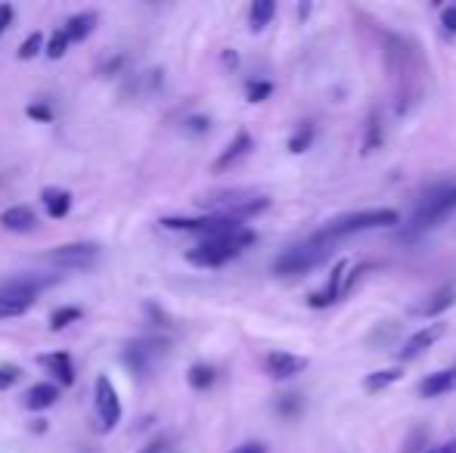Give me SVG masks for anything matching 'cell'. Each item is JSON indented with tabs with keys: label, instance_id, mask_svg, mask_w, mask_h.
Returning <instances> with one entry per match:
<instances>
[{
	"label": "cell",
	"instance_id": "1",
	"mask_svg": "<svg viewBox=\"0 0 456 453\" xmlns=\"http://www.w3.org/2000/svg\"><path fill=\"white\" fill-rule=\"evenodd\" d=\"M255 242V233L248 227H240L233 233L215 236V239H202L186 252V261L192 267H224L227 261L240 258L248 246Z\"/></svg>",
	"mask_w": 456,
	"mask_h": 453
},
{
	"label": "cell",
	"instance_id": "2",
	"mask_svg": "<svg viewBox=\"0 0 456 453\" xmlns=\"http://www.w3.org/2000/svg\"><path fill=\"white\" fill-rule=\"evenodd\" d=\"M397 224H401V214H397L395 208H363V212H351V214H342V218L330 221L317 236L323 242H336L351 233H366V230H382V227H397Z\"/></svg>",
	"mask_w": 456,
	"mask_h": 453
},
{
	"label": "cell",
	"instance_id": "3",
	"mask_svg": "<svg viewBox=\"0 0 456 453\" xmlns=\"http://www.w3.org/2000/svg\"><path fill=\"white\" fill-rule=\"evenodd\" d=\"M205 208H211L221 218H233V221H248L255 214L267 212L271 208V199L261 193H252V190H224V193H215L211 199H202Z\"/></svg>",
	"mask_w": 456,
	"mask_h": 453
},
{
	"label": "cell",
	"instance_id": "4",
	"mask_svg": "<svg viewBox=\"0 0 456 453\" xmlns=\"http://www.w3.org/2000/svg\"><path fill=\"white\" fill-rule=\"evenodd\" d=\"M330 258V242H323L320 236H311L301 246H292L273 261L271 271L276 277H301V273H311L314 267H320Z\"/></svg>",
	"mask_w": 456,
	"mask_h": 453
},
{
	"label": "cell",
	"instance_id": "5",
	"mask_svg": "<svg viewBox=\"0 0 456 453\" xmlns=\"http://www.w3.org/2000/svg\"><path fill=\"white\" fill-rule=\"evenodd\" d=\"M94 413H96V429L100 435H112L121 423V398H118V388L112 385L106 373L96 376L94 382Z\"/></svg>",
	"mask_w": 456,
	"mask_h": 453
},
{
	"label": "cell",
	"instance_id": "6",
	"mask_svg": "<svg viewBox=\"0 0 456 453\" xmlns=\"http://www.w3.org/2000/svg\"><path fill=\"white\" fill-rule=\"evenodd\" d=\"M168 348L171 344L165 339H134V342L125 344L121 360H125V367L131 369L134 376H150L159 357L168 354Z\"/></svg>",
	"mask_w": 456,
	"mask_h": 453
},
{
	"label": "cell",
	"instance_id": "7",
	"mask_svg": "<svg viewBox=\"0 0 456 453\" xmlns=\"http://www.w3.org/2000/svg\"><path fill=\"white\" fill-rule=\"evenodd\" d=\"M96 258H100L96 242H66V246H56L44 255L47 264L62 267V271H87V267L96 264Z\"/></svg>",
	"mask_w": 456,
	"mask_h": 453
},
{
	"label": "cell",
	"instance_id": "8",
	"mask_svg": "<svg viewBox=\"0 0 456 453\" xmlns=\"http://www.w3.org/2000/svg\"><path fill=\"white\" fill-rule=\"evenodd\" d=\"M447 333V323H428V327H422L419 333H413L407 342L397 348V360L401 363H410V360H419L422 354H426L428 348H435V342L441 339V336Z\"/></svg>",
	"mask_w": 456,
	"mask_h": 453
},
{
	"label": "cell",
	"instance_id": "9",
	"mask_svg": "<svg viewBox=\"0 0 456 453\" xmlns=\"http://www.w3.org/2000/svg\"><path fill=\"white\" fill-rule=\"evenodd\" d=\"M56 277H12L0 283V298H12V302H28L35 304L37 292L50 289Z\"/></svg>",
	"mask_w": 456,
	"mask_h": 453
},
{
	"label": "cell",
	"instance_id": "10",
	"mask_svg": "<svg viewBox=\"0 0 456 453\" xmlns=\"http://www.w3.org/2000/svg\"><path fill=\"white\" fill-rule=\"evenodd\" d=\"M305 369H307V357L289 354V351H271V354L265 357V373L276 382L295 379V376L305 373Z\"/></svg>",
	"mask_w": 456,
	"mask_h": 453
},
{
	"label": "cell",
	"instance_id": "11",
	"mask_svg": "<svg viewBox=\"0 0 456 453\" xmlns=\"http://www.w3.org/2000/svg\"><path fill=\"white\" fill-rule=\"evenodd\" d=\"M456 212V187L451 190H444V193H438V196H432V199L422 206V212L416 214V230H426V227H435L438 221H444L447 214Z\"/></svg>",
	"mask_w": 456,
	"mask_h": 453
},
{
	"label": "cell",
	"instance_id": "12",
	"mask_svg": "<svg viewBox=\"0 0 456 453\" xmlns=\"http://www.w3.org/2000/svg\"><path fill=\"white\" fill-rule=\"evenodd\" d=\"M348 271H351V264L348 261H338L336 267H332V273H330V279H326V286L320 292H314L311 298H307V304L311 308H330L332 302H338V298L345 295V283H348Z\"/></svg>",
	"mask_w": 456,
	"mask_h": 453
},
{
	"label": "cell",
	"instance_id": "13",
	"mask_svg": "<svg viewBox=\"0 0 456 453\" xmlns=\"http://www.w3.org/2000/svg\"><path fill=\"white\" fill-rule=\"evenodd\" d=\"M37 363L53 376L60 385H75V360L69 351H50V354H37Z\"/></svg>",
	"mask_w": 456,
	"mask_h": 453
},
{
	"label": "cell",
	"instance_id": "14",
	"mask_svg": "<svg viewBox=\"0 0 456 453\" xmlns=\"http://www.w3.org/2000/svg\"><path fill=\"white\" fill-rule=\"evenodd\" d=\"M255 150V140H252V133L248 131H236L233 133V140L227 143V150L221 152V156L215 158V171H227V168H233L240 158H246L248 152Z\"/></svg>",
	"mask_w": 456,
	"mask_h": 453
},
{
	"label": "cell",
	"instance_id": "15",
	"mask_svg": "<svg viewBox=\"0 0 456 453\" xmlns=\"http://www.w3.org/2000/svg\"><path fill=\"white\" fill-rule=\"evenodd\" d=\"M56 400H60V385H53V382H35V385L22 394V407L31 413L47 410V407H53Z\"/></svg>",
	"mask_w": 456,
	"mask_h": 453
},
{
	"label": "cell",
	"instance_id": "16",
	"mask_svg": "<svg viewBox=\"0 0 456 453\" xmlns=\"http://www.w3.org/2000/svg\"><path fill=\"white\" fill-rule=\"evenodd\" d=\"M456 392V367L438 369V373H428L419 382V394L422 398H441V394Z\"/></svg>",
	"mask_w": 456,
	"mask_h": 453
},
{
	"label": "cell",
	"instance_id": "17",
	"mask_svg": "<svg viewBox=\"0 0 456 453\" xmlns=\"http://www.w3.org/2000/svg\"><path fill=\"white\" fill-rule=\"evenodd\" d=\"M35 224H37V218L28 206H10L0 212V227H4L6 233H31Z\"/></svg>",
	"mask_w": 456,
	"mask_h": 453
},
{
	"label": "cell",
	"instance_id": "18",
	"mask_svg": "<svg viewBox=\"0 0 456 453\" xmlns=\"http://www.w3.org/2000/svg\"><path fill=\"white\" fill-rule=\"evenodd\" d=\"M456 304V286H444V289H438L435 295H428L422 304H416L413 308V314L416 317H441L444 311H451Z\"/></svg>",
	"mask_w": 456,
	"mask_h": 453
},
{
	"label": "cell",
	"instance_id": "19",
	"mask_svg": "<svg viewBox=\"0 0 456 453\" xmlns=\"http://www.w3.org/2000/svg\"><path fill=\"white\" fill-rule=\"evenodd\" d=\"M96 22H100V12L85 10V12H75V16H69V22L62 25V28H66L69 41H72V44H81L85 37H91V35H94Z\"/></svg>",
	"mask_w": 456,
	"mask_h": 453
},
{
	"label": "cell",
	"instance_id": "20",
	"mask_svg": "<svg viewBox=\"0 0 456 453\" xmlns=\"http://www.w3.org/2000/svg\"><path fill=\"white\" fill-rule=\"evenodd\" d=\"M41 202H44V212H47L53 221L66 218V214L72 212V193H69V190L47 187V190L41 193Z\"/></svg>",
	"mask_w": 456,
	"mask_h": 453
},
{
	"label": "cell",
	"instance_id": "21",
	"mask_svg": "<svg viewBox=\"0 0 456 453\" xmlns=\"http://www.w3.org/2000/svg\"><path fill=\"white\" fill-rule=\"evenodd\" d=\"M401 379H403V369H401V367L376 369V373H366V376H363V392L379 394V392H385V388L397 385Z\"/></svg>",
	"mask_w": 456,
	"mask_h": 453
},
{
	"label": "cell",
	"instance_id": "22",
	"mask_svg": "<svg viewBox=\"0 0 456 453\" xmlns=\"http://www.w3.org/2000/svg\"><path fill=\"white\" fill-rule=\"evenodd\" d=\"M273 16H276V4H273V0H255L252 10H248V28L258 35V31H265L267 25H271Z\"/></svg>",
	"mask_w": 456,
	"mask_h": 453
},
{
	"label": "cell",
	"instance_id": "23",
	"mask_svg": "<svg viewBox=\"0 0 456 453\" xmlns=\"http://www.w3.org/2000/svg\"><path fill=\"white\" fill-rule=\"evenodd\" d=\"M217 379V369L211 367V363H192L190 373H186V382H190V388H196V392H205V388H211Z\"/></svg>",
	"mask_w": 456,
	"mask_h": 453
},
{
	"label": "cell",
	"instance_id": "24",
	"mask_svg": "<svg viewBox=\"0 0 456 453\" xmlns=\"http://www.w3.org/2000/svg\"><path fill=\"white\" fill-rule=\"evenodd\" d=\"M81 317H85V311L75 308V304H66V308H56L53 314H50V333H62V329H69L72 323H78Z\"/></svg>",
	"mask_w": 456,
	"mask_h": 453
},
{
	"label": "cell",
	"instance_id": "25",
	"mask_svg": "<svg viewBox=\"0 0 456 453\" xmlns=\"http://www.w3.org/2000/svg\"><path fill=\"white\" fill-rule=\"evenodd\" d=\"M69 47H72V41H69L66 28H56L53 35L47 37V60H62V56L69 53Z\"/></svg>",
	"mask_w": 456,
	"mask_h": 453
},
{
	"label": "cell",
	"instance_id": "26",
	"mask_svg": "<svg viewBox=\"0 0 456 453\" xmlns=\"http://www.w3.org/2000/svg\"><path fill=\"white\" fill-rule=\"evenodd\" d=\"M382 146V125H379V115L370 112V121H366V137H363V156L376 152Z\"/></svg>",
	"mask_w": 456,
	"mask_h": 453
},
{
	"label": "cell",
	"instance_id": "27",
	"mask_svg": "<svg viewBox=\"0 0 456 453\" xmlns=\"http://www.w3.org/2000/svg\"><path fill=\"white\" fill-rule=\"evenodd\" d=\"M311 143H314V125H301L298 131L289 137V152L301 156L305 150H311Z\"/></svg>",
	"mask_w": 456,
	"mask_h": 453
},
{
	"label": "cell",
	"instance_id": "28",
	"mask_svg": "<svg viewBox=\"0 0 456 453\" xmlns=\"http://www.w3.org/2000/svg\"><path fill=\"white\" fill-rule=\"evenodd\" d=\"M41 50H47V44H44V35L41 31H35V35L25 37V44L19 47V60H35Z\"/></svg>",
	"mask_w": 456,
	"mask_h": 453
},
{
	"label": "cell",
	"instance_id": "29",
	"mask_svg": "<svg viewBox=\"0 0 456 453\" xmlns=\"http://www.w3.org/2000/svg\"><path fill=\"white\" fill-rule=\"evenodd\" d=\"M273 93V85L271 81H248L246 85V97L248 103H265L267 97Z\"/></svg>",
	"mask_w": 456,
	"mask_h": 453
},
{
	"label": "cell",
	"instance_id": "30",
	"mask_svg": "<svg viewBox=\"0 0 456 453\" xmlns=\"http://www.w3.org/2000/svg\"><path fill=\"white\" fill-rule=\"evenodd\" d=\"M276 413H280V417H298L301 413V398L298 394H282L280 400H276Z\"/></svg>",
	"mask_w": 456,
	"mask_h": 453
},
{
	"label": "cell",
	"instance_id": "31",
	"mask_svg": "<svg viewBox=\"0 0 456 453\" xmlns=\"http://www.w3.org/2000/svg\"><path fill=\"white\" fill-rule=\"evenodd\" d=\"M31 304L28 302H12V298H0V320H12V317H22Z\"/></svg>",
	"mask_w": 456,
	"mask_h": 453
},
{
	"label": "cell",
	"instance_id": "32",
	"mask_svg": "<svg viewBox=\"0 0 456 453\" xmlns=\"http://www.w3.org/2000/svg\"><path fill=\"white\" fill-rule=\"evenodd\" d=\"M19 379H22V369L19 367H12V363H4V367H0V392L12 388Z\"/></svg>",
	"mask_w": 456,
	"mask_h": 453
},
{
	"label": "cell",
	"instance_id": "33",
	"mask_svg": "<svg viewBox=\"0 0 456 453\" xmlns=\"http://www.w3.org/2000/svg\"><path fill=\"white\" fill-rule=\"evenodd\" d=\"M25 115H28L31 121H44V125L53 121V109H50L47 103H31L28 109H25Z\"/></svg>",
	"mask_w": 456,
	"mask_h": 453
},
{
	"label": "cell",
	"instance_id": "34",
	"mask_svg": "<svg viewBox=\"0 0 456 453\" xmlns=\"http://www.w3.org/2000/svg\"><path fill=\"white\" fill-rule=\"evenodd\" d=\"M211 127V121L205 118V115H192V118H186V133H205Z\"/></svg>",
	"mask_w": 456,
	"mask_h": 453
},
{
	"label": "cell",
	"instance_id": "35",
	"mask_svg": "<svg viewBox=\"0 0 456 453\" xmlns=\"http://www.w3.org/2000/svg\"><path fill=\"white\" fill-rule=\"evenodd\" d=\"M441 25H444V31L456 35V4H451L444 12H441Z\"/></svg>",
	"mask_w": 456,
	"mask_h": 453
},
{
	"label": "cell",
	"instance_id": "36",
	"mask_svg": "<svg viewBox=\"0 0 456 453\" xmlns=\"http://www.w3.org/2000/svg\"><path fill=\"white\" fill-rule=\"evenodd\" d=\"M12 16H16V10L10 4H0V35L12 25Z\"/></svg>",
	"mask_w": 456,
	"mask_h": 453
},
{
	"label": "cell",
	"instance_id": "37",
	"mask_svg": "<svg viewBox=\"0 0 456 453\" xmlns=\"http://www.w3.org/2000/svg\"><path fill=\"white\" fill-rule=\"evenodd\" d=\"M426 435H422V432H413V438H410V444H407V450H403V453H426Z\"/></svg>",
	"mask_w": 456,
	"mask_h": 453
},
{
	"label": "cell",
	"instance_id": "38",
	"mask_svg": "<svg viewBox=\"0 0 456 453\" xmlns=\"http://www.w3.org/2000/svg\"><path fill=\"white\" fill-rule=\"evenodd\" d=\"M121 66H125V56H109V60L102 62V69H100V72H102V75H115Z\"/></svg>",
	"mask_w": 456,
	"mask_h": 453
},
{
	"label": "cell",
	"instance_id": "39",
	"mask_svg": "<svg viewBox=\"0 0 456 453\" xmlns=\"http://www.w3.org/2000/svg\"><path fill=\"white\" fill-rule=\"evenodd\" d=\"M140 453H168V438H152V441L150 444H146V448L143 450H140Z\"/></svg>",
	"mask_w": 456,
	"mask_h": 453
},
{
	"label": "cell",
	"instance_id": "40",
	"mask_svg": "<svg viewBox=\"0 0 456 453\" xmlns=\"http://www.w3.org/2000/svg\"><path fill=\"white\" fill-rule=\"evenodd\" d=\"M230 453H267V448L261 441H246V444H240V448H233Z\"/></svg>",
	"mask_w": 456,
	"mask_h": 453
},
{
	"label": "cell",
	"instance_id": "41",
	"mask_svg": "<svg viewBox=\"0 0 456 453\" xmlns=\"http://www.w3.org/2000/svg\"><path fill=\"white\" fill-rule=\"evenodd\" d=\"M50 425H47V419H35V423L28 425V432H35V435H44V432H47Z\"/></svg>",
	"mask_w": 456,
	"mask_h": 453
},
{
	"label": "cell",
	"instance_id": "42",
	"mask_svg": "<svg viewBox=\"0 0 456 453\" xmlns=\"http://www.w3.org/2000/svg\"><path fill=\"white\" fill-rule=\"evenodd\" d=\"M426 453H456V441H447V444H438V448H428Z\"/></svg>",
	"mask_w": 456,
	"mask_h": 453
},
{
	"label": "cell",
	"instance_id": "43",
	"mask_svg": "<svg viewBox=\"0 0 456 453\" xmlns=\"http://www.w3.org/2000/svg\"><path fill=\"white\" fill-rule=\"evenodd\" d=\"M236 62H240V56H236L233 50H224V66H230V69H233Z\"/></svg>",
	"mask_w": 456,
	"mask_h": 453
},
{
	"label": "cell",
	"instance_id": "44",
	"mask_svg": "<svg viewBox=\"0 0 456 453\" xmlns=\"http://www.w3.org/2000/svg\"><path fill=\"white\" fill-rule=\"evenodd\" d=\"M311 16V4H298V19H307Z\"/></svg>",
	"mask_w": 456,
	"mask_h": 453
}]
</instances>
